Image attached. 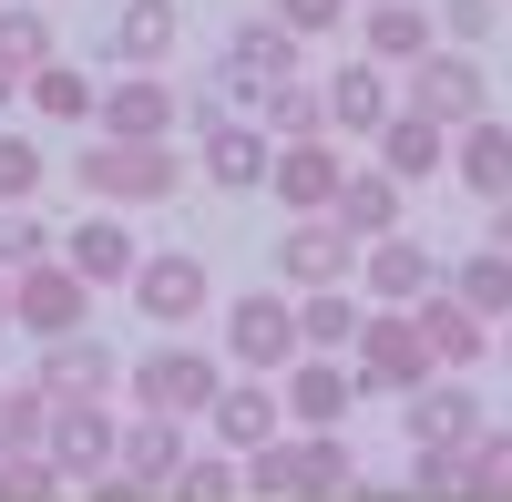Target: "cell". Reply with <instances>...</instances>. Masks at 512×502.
Returning a JSON list of instances; mask_svg holds the SVG:
<instances>
[{
  "label": "cell",
  "instance_id": "1",
  "mask_svg": "<svg viewBox=\"0 0 512 502\" xmlns=\"http://www.w3.org/2000/svg\"><path fill=\"white\" fill-rule=\"evenodd\" d=\"M236 472H246V502H338V492H359V462H349L338 431H277Z\"/></svg>",
  "mask_w": 512,
  "mask_h": 502
},
{
  "label": "cell",
  "instance_id": "2",
  "mask_svg": "<svg viewBox=\"0 0 512 502\" xmlns=\"http://www.w3.org/2000/svg\"><path fill=\"white\" fill-rule=\"evenodd\" d=\"M72 175H82V195L93 205H123V216H134V205H164L185 185V154H175V134L164 144H134V134H93L72 154Z\"/></svg>",
  "mask_w": 512,
  "mask_h": 502
},
{
  "label": "cell",
  "instance_id": "3",
  "mask_svg": "<svg viewBox=\"0 0 512 502\" xmlns=\"http://www.w3.org/2000/svg\"><path fill=\"white\" fill-rule=\"evenodd\" d=\"M349 369H359V400H410L441 359H431V339H420L410 308H369L359 339H349Z\"/></svg>",
  "mask_w": 512,
  "mask_h": 502
},
{
  "label": "cell",
  "instance_id": "4",
  "mask_svg": "<svg viewBox=\"0 0 512 502\" xmlns=\"http://www.w3.org/2000/svg\"><path fill=\"white\" fill-rule=\"evenodd\" d=\"M123 287H134V318H154L164 339H185V328L205 318V298H216V277H205L195 246H144Z\"/></svg>",
  "mask_w": 512,
  "mask_h": 502
},
{
  "label": "cell",
  "instance_id": "5",
  "mask_svg": "<svg viewBox=\"0 0 512 502\" xmlns=\"http://www.w3.org/2000/svg\"><path fill=\"white\" fill-rule=\"evenodd\" d=\"M400 103H410V113H431L441 134H451V123L492 113V72H482L472 52H461V41H431L420 62H400Z\"/></svg>",
  "mask_w": 512,
  "mask_h": 502
},
{
  "label": "cell",
  "instance_id": "6",
  "mask_svg": "<svg viewBox=\"0 0 512 502\" xmlns=\"http://www.w3.org/2000/svg\"><path fill=\"white\" fill-rule=\"evenodd\" d=\"M216 380H226V359H205V349H185V339H164V349H144L134 359V410H164V421H205V400H216Z\"/></svg>",
  "mask_w": 512,
  "mask_h": 502
},
{
  "label": "cell",
  "instance_id": "7",
  "mask_svg": "<svg viewBox=\"0 0 512 502\" xmlns=\"http://www.w3.org/2000/svg\"><path fill=\"white\" fill-rule=\"evenodd\" d=\"M287 359H297V298H287V287H246V298H226V369L277 380Z\"/></svg>",
  "mask_w": 512,
  "mask_h": 502
},
{
  "label": "cell",
  "instance_id": "8",
  "mask_svg": "<svg viewBox=\"0 0 512 502\" xmlns=\"http://www.w3.org/2000/svg\"><path fill=\"white\" fill-rule=\"evenodd\" d=\"M277 410H287V431H338L359 410V369L338 359V349H297L277 369Z\"/></svg>",
  "mask_w": 512,
  "mask_h": 502
},
{
  "label": "cell",
  "instance_id": "9",
  "mask_svg": "<svg viewBox=\"0 0 512 502\" xmlns=\"http://www.w3.org/2000/svg\"><path fill=\"white\" fill-rule=\"evenodd\" d=\"M113 441H123V410L113 400H52V421H41V462H52L62 482H93V472H113Z\"/></svg>",
  "mask_w": 512,
  "mask_h": 502
},
{
  "label": "cell",
  "instance_id": "10",
  "mask_svg": "<svg viewBox=\"0 0 512 502\" xmlns=\"http://www.w3.org/2000/svg\"><path fill=\"white\" fill-rule=\"evenodd\" d=\"M277 287L297 298V287H359V236L328 216H287V236H277Z\"/></svg>",
  "mask_w": 512,
  "mask_h": 502
},
{
  "label": "cell",
  "instance_id": "11",
  "mask_svg": "<svg viewBox=\"0 0 512 502\" xmlns=\"http://www.w3.org/2000/svg\"><path fill=\"white\" fill-rule=\"evenodd\" d=\"M185 123V93L164 72H113L103 93H93V134H134V144H164Z\"/></svg>",
  "mask_w": 512,
  "mask_h": 502
},
{
  "label": "cell",
  "instance_id": "12",
  "mask_svg": "<svg viewBox=\"0 0 512 502\" xmlns=\"http://www.w3.org/2000/svg\"><path fill=\"white\" fill-rule=\"evenodd\" d=\"M82 318H93V287H82L62 257H41V267H21V277H11V328H31L41 349H52V339H72Z\"/></svg>",
  "mask_w": 512,
  "mask_h": 502
},
{
  "label": "cell",
  "instance_id": "13",
  "mask_svg": "<svg viewBox=\"0 0 512 502\" xmlns=\"http://www.w3.org/2000/svg\"><path fill=\"white\" fill-rule=\"evenodd\" d=\"M338 175H349V144L338 134H277V154H267V185H277L287 216H318L338 195Z\"/></svg>",
  "mask_w": 512,
  "mask_h": 502
},
{
  "label": "cell",
  "instance_id": "14",
  "mask_svg": "<svg viewBox=\"0 0 512 502\" xmlns=\"http://www.w3.org/2000/svg\"><path fill=\"white\" fill-rule=\"evenodd\" d=\"M318 103H328V134H338V144H369L379 123L400 113V72H379V62L359 52V62H338V72L318 82Z\"/></svg>",
  "mask_w": 512,
  "mask_h": 502
},
{
  "label": "cell",
  "instance_id": "15",
  "mask_svg": "<svg viewBox=\"0 0 512 502\" xmlns=\"http://www.w3.org/2000/svg\"><path fill=\"white\" fill-rule=\"evenodd\" d=\"M277 431H287L277 380H256V369L216 380V400H205V441H216V451H236V462H246V451H256V441H277Z\"/></svg>",
  "mask_w": 512,
  "mask_h": 502
},
{
  "label": "cell",
  "instance_id": "16",
  "mask_svg": "<svg viewBox=\"0 0 512 502\" xmlns=\"http://www.w3.org/2000/svg\"><path fill=\"white\" fill-rule=\"evenodd\" d=\"M359 277H369V308H410L420 287H441V246L410 236V226H390V236L359 246Z\"/></svg>",
  "mask_w": 512,
  "mask_h": 502
},
{
  "label": "cell",
  "instance_id": "17",
  "mask_svg": "<svg viewBox=\"0 0 512 502\" xmlns=\"http://www.w3.org/2000/svg\"><path fill=\"white\" fill-rule=\"evenodd\" d=\"M175 52H185V11H175V0H123L113 31H103V62L113 72H164Z\"/></svg>",
  "mask_w": 512,
  "mask_h": 502
},
{
  "label": "cell",
  "instance_id": "18",
  "mask_svg": "<svg viewBox=\"0 0 512 502\" xmlns=\"http://www.w3.org/2000/svg\"><path fill=\"white\" fill-rule=\"evenodd\" d=\"M195 134H205V185H216V195H256V185H267V154H277L267 123L216 113V123H195Z\"/></svg>",
  "mask_w": 512,
  "mask_h": 502
},
{
  "label": "cell",
  "instance_id": "19",
  "mask_svg": "<svg viewBox=\"0 0 512 502\" xmlns=\"http://www.w3.org/2000/svg\"><path fill=\"white\" fill-rule=\"evenodd\" d=\"M410 441H441V451L482 441V390H472V369H431V380L410 390Z\"/></svg>",
  "mask_w": 512,
  "mask_h": 502
},
{
  "label": "cell",
  "instance_id": "20",
  "mask_svg": "<svg viewBox=\"0 0 512 502\" xmlns=\"http://www.w3.org/2000/svg\"><path fill=\"white\" fill-rule=\"evenodd\" d=\"M134 257H144V246H134V226H123V205H93V216H82V226L62 236V267H72L82 287H93V298L134 277Z\"/></svg>",
  "mask_w": 512,
  "mask_h": 502
},
{
  "label": "cell",
  "instance_id": "21",
  "mask_svg": "<svg viewBox=\"0 0 512 502\" xmlns=\"http://www.w3.org/2000/svg\"><path fill=\"white\" fill-rule=\"evenodd\" d=\"M441 175L461 185V195H512V123L502 113H472V123H451V164H441Z\"/></svg>",
  "mask_w": 512,
  "mask_h": 502
},
{
  "label": "cell",
  "instance_id": "22",
  "mask_svg": "<svg viewBox=\"0 0 512 502\" xmlns=\"http://www.w3.org/2000/svg\"><path fill=\"white\" fill-rule=\"evenodd\" d=\"M359 52L379 62V72H400V62H420L441 41V21H431V0H359Z\"/></svg>",
  "mask_w": 512,
  "mask_h": 502
},
{
  "label": "cell",
  "instance_id": "23",
  "mask_svg": "<svg viewBox=\"0 0 512 502\" xmlns=\"http://www.w3.org/2000/svg\"><path fill=\"white\" fill-rule=\"evenodd\" d=\"M369 164H379L390 185H431L441 164H451V134H441L431 113H410V103H400V113H390V123L369 134Z\"/></svg>",
  "mask_w": 512,
  "mask_h": 502
},
{
  "label": "cell",
  "instance_id": "24",
  "mask_svg": "<svg viewBox=\"0 0 512 502\" xmlns=\"http://www.w3.org/2000/svg\"><path fill=\"white\" fill-rule=\"evenodd\" d=\"M185 421H164V410H134V421H123V441H113V472L123 482H144V492H164V482H175L185 472Z\"/></svg>",
  "mask_w": 512,
  "mask_h": 502
},
{
  "label": "cell",
  "instance_id": "25",
  "mask_svg": "<svg viewBox=\"0 0 512 502\" xmlns=\"http://www.w3.org/2000/svg\"><path fill=\"white\" fill-rule=\"evenodd\" d=\"M410 318H420V339H431V359H441V369H482V359H492V318H472L451 287H420Z\"/></svg>",
  "mask_w": 512,
  "mask_h": 502
},
{
  "label": "cell",
  "instance_id": "26",
  "mask_svg": "<svg viewBox=\"0 0 512 502\" xmlns=\"http://www.w3.org/2000/svg\"><path fill=\"white\" fill-rule=\"evenodd\" d=\"M216 72H226V103L256 93V82H287V72H297V31H277V21H236L226 52H216Z\"/></svg>",
  "mask_w": 512,
  "mask_h": 502
},
{
  "label": "cell",
  "instance_id": "27",
  "mask_svg": "<svg viewBox=\"0 0 512 502\" xmlns=\"http://www.w3.org/2000/svg\"><path fill=\"white\" fill-rule=\"evenodd\" d=\"M328 216H338V226H349V236L369 246V236H390V226L410 216V185H390V175H379V164H359V154H349V175H338Z\"/></svg>",
  "mask_w": 512,
  "mask_h": 502
},
{
  "label": "cell",
  "instance_id": "28",
  "mask_svg": "<svg viewBox=\"0 0 512 502\" xmlns=\"http://www.w3.org/2000/svg\"><path fill=\"white\" fill-rule=\"evenodd\" d=\"M31 380L52 390V400H103V390L123 380V359H113L103 339H82V328H72V339H52V349H41V369H31Z\"/></svg>",
  "mask_w": 512,
  "mask_h": 502
},
{
  "label": "cell",
  "instance_id": "29",
  "mask_svg": "<svg viewBox=\"0 0 512 502\" xmlns=\"http://www.w3.org/2000/svg\"><path fill=\"white\" fill-rule=\"evenodd\" d=\"M93 93H103V82H93V72H72L62 52L21 72V103H31L41 123H62V134H82V123H93Z\"/></svg>",
  "mask_w": 512,
  "mask_h": 502
},
{
  "label": "cell",
  "instance_id": "30",
  "mask_svg": "<svg viewBox=\"0 0 512 502\" xmlns=\"http://www.w3.org/2000/svg\"><path fill=\"white\" fill-rule=\"evenodd\" d=\"M441 287H451L472 318H492V328L512 318V257H502V246H472V257H451V267H441Z\"/></svg>",
  "mask_w": 512,
  "mask_h": 502
},
{
  "label": "cell",
  "instance_id": "31",
  "mask_svg": "<svg viewBox=\"0 0 512 502\" xmlns=\"http://www.w3.org/2000/svg\"><path fill=\"white\" fill-rule=\"evenodd\" d=\"M359 298H349V287H297V349H338V359H349V339H359Z\"/></svg>",
  "mask_w": 512,
  "mask_h": 502
},
{
  "label": "cell",
  "instance_id": "32",
  "mask_svg": "<svg viewBox=\"0 0 512 502\" xmlns=\"http://www.w3.org/2000/svg\"><path fill=\"white\" fill-rule=\"evenodd\" d=\"M461 502H512V431L482 421V441H461Z\"/></svg>",
  "mask_w": 512,
  "mask_h": 502
},
{
  "label": "cell",
  "instance_id": "33",
  "mask_svg": "<svg viewBox=\"0 0 512 502\" xmlns=\"http://www.w3.org/2000/svg\"><path fill=\"white\" fill-rule=\"evenodd\" d=\"M164 492H175V502H246V472H236V451L205 441V451H185V472L164 482Z\"/></svg>",
  "mask_w": 512,
  "mask_h": 502
},
{
  "label": "cell",
  "instance_id": "34",
  "mask_svg": "<svg viewBox=\"0 0 512 502\" xmlns=\"http://www.w3.org/2000/svg\"><path fill=\"white\" fill-rule=\"evenodd\" d=\"M41 185H52L41 134H11V123H0V205H41Z\"/></svg>",
  "mask_w": 512,
  "mask_h": 502
},
{
  "label": "cell",
  "instance_id": "35",
  "mask_svg": "<svg viewBox=\"0 0 512 502\" xmlns=\"http://www.w3.org/2000/svg\"><path fill=\"white\" fill-rule=\"evenodd\" d=\"M0 62L31 72V62H52V21L31 11V0H0Z\"/></svg>",
  "mask_w": 512,
  "mask_h": 502
},
{
  "label": "cell",
  "instance_id": "36",
  "mask_svg": "<svg viewBox=\"0 0 512 502\" xmlns=\"http://www.w3.org/2000/svg\"><path fill=\"white\" fill-rule=\"evenodd\" d=\"M52 257V226L31 216V205H0V277H21V267H41Z\"/></svg>",
  "mask_w": 512,
  "mask_h": 502
},
{
  "label": "cell",
  "instance_id": "37",
  "mask_svg": "<svg viewBox=\"0 0 512 502\" xmlns=\"http://www.w3.org/2000/svg\"><path fill=\"white\" fill-rule=\"evenodd\" d=\"M41 421H52V390H41V380H0V441H11V451H31L41 441Z\"/></svg>",
  "mask_w": 512,
  "mask_h": 502
},
{
  "label": "cell",
  "instance_id": "38",
  "mask_svg": "<svg viewBox=\"0 0 512 502\" xmlns=\"http://www.w3.org/2000/svg\"><path fill=\"white\" fill-rule=\"evenodd\" d=\"M349 11H359V0H267V21H277V31H297V41L349 31Z\"/></svg>",
  "mask_w": 512,
  "mask_h": 502
},
{
  "label": "cell",
  "instance_id": "39",
  "mask_svg": "<svg viewBox=\"0 0 512 502\" xmlns=\"http://www.w3.org/2000/svg\"><path fill=\"white\" fill-rule=\"evenodd\" d=\"M512 11V0H431V21H441V41H461V52H472V41H492V21Z\"/></svg>",
  "mask_w": 512,
  "mask_h": 502
},
{
  "label": "cell",
  "instance_id": "40",
  "mask_svg": "<svg viewBox=\"0 0 512 502\" xmlns=\"http://www.w3.org/2000/svg\"><path fill=\"white\" fill-rule=\"evenodd\" d=\"M410 492H420V502H461V451L420 441V451H410Z\"/></svg>",
  "mask_w": 512,
  "mask_h": 502
},
{
  "label": "cell",
  "instance_id": "41",
  "mask_svg": "<svg viewBox=\"0 0 512 502\" xmlns=\"http://www.w3.org/2000/svg\"><path fill=\"white\" fill-rule=\"evenodd\" d=\"M492 246L512 257V195H492Z\"/></svg>",
  "mask_w": 512,
  "mask_h": 502
},
{
  "label": "cell",
  "instance_id": "42",
  "mask_svg": "<svg viewBox=\"0 0 512 502\" xmlns=\"http://www.w3.org/2000/svg\"><path fill=\"white\" fill-rule=\"evenodd\" d=\"M11 103H21V72H11V62H0V113H11Z\"/></svg>",
  "mask_w": 512,
  "mask_h": 502
},
{
  "label": "cell",
  "instance_id": "43",
  "mask_svg": "<svg viewBox=\"0 0 512 502\" xmlns=\"http://www.w3.org/2000/svg\"><path fill=\"white\" fill-rule=\"evenodd\" d=\"M492 349H502V369H512V318H502V328H492Z\"/></svg>",
  "mask_w": 512,
  "mask_h": 502
},
{
  "label": "cell",
  "instance_id": "44",
  "mask_svg": "<svg viewBox=\"0 0 512 502\" xmlns=\"http://www.w3.org/2000/svg\"><path fill=\"white\" fill-rule=\"evenodd\" d=\"M0 328H11V277H0Z\"/></svg>",
  "mask_w": 512,
  "mask_h": 502
}]
</instances>
